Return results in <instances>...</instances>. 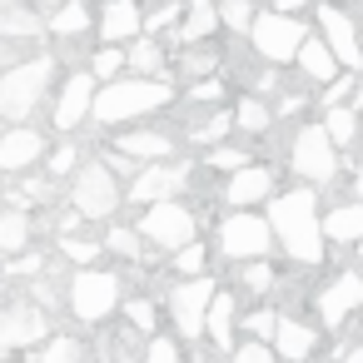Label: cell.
<instances>
[{
  "label": "cell",
  "mask_w": 363,
  "mask_h": 363,
  "mask_svg": "<svg viewBox=\"0 0 363 363\" xmlns=\"http://www.w3.org/2000/svg\"><path fill=\"white\" fill-rule=\"evenodd\" d=\"M303 6H313V0H274L279 16H294V11H303Z\"/></svg>",
  "instance_id": "cell-51"
},
{
  "label": "cell",
  "mask_w": 363,
  "mask_h": 363,
  "mask_svg": "<svg viewBox=\"0 0 363 363\" xmlns=\"http://www.w3.org/2000/svg\"><path fill=\"white\" fill-rule=\"evenodd\" d=\"M274 348H279V358H284V363H308V358H313V348H318V333H313L308 323H298V318L279 313Z\"/></svg>",
  "instance_id": "cell-17"
},
{
  "label": "cell",
  "mask_w": 363,
  "mask_h": 363,
  "mask_svg": "<svg viewBox=\"0 0 363 363\" xmlns=\"http://www.w3.org/2000/svg\"><path fill=\"white\" fill-rule=\"evenodd\" d=\"M358 40H363V26H358Z\"/></svg>",
  "instance_id": "cell-56"
},
{
  "label": "cell",
  "mask_w": 363,
  "mask_h": 363,
  "mask_svg": "<svg viewBox=\"0 0 363 363\" xmlns=\"http://www.w3.org/2000/svg\"><path fill=\"white\" fill-rule=\"evenodd\" d=\"M40 30H45V21H40V11L35 6H0V40H16V45H30V40H40Z\"/></svg>",
  "instance_id": "cell-20"
},
{
  "label": "cell",
  "mask_w": 363,
  "mask_h": 363,
  "mask_svg": "<svg viewBox=\"0 0 363 363\" xmlns=\"http://www.w3.org/2000/svg\"><path fill=\"white\" fill-rule=\"evenodd\" d=\"M214 65H219L214 50H189L184 65H179V75H189V80H194V75H214Z\"/></svg>",
  "instance_id": "cell-38"
},
{
  "label": "cell",
  "mask_w": 363,
  "mask_h": 363,
  "mask_svg": "<svg viewBox=\"0 0 363 363\" xmlns=\"http://www.w3.org/2000/svg\"><path fill=\"white\" fill-rule=\"evenodd\" d=\"M35 363H85V348H80L75 338H50Z\"/></svg>",
  "instance_id": "cell-34"
},
{
  "label": "cell",
  "mask_w": 363,
  "mask_h": 363,
  "mask_svg": "<svg viewBox=\"0 0 363 363\" xmlns=\"http://www.w3.org/2000/svg\"><path fill=\"white\" fill-rule=\"evenodd\" d=\"M75 155H80V150H75V145H60V150H55V155H50V174H65V169H70V164H75Z\"/></svg>",
  "instance_id": "cell-49"
},
{
  "label": "cell",
  "mask_w": 363,
  "mask_h": 363,
  "mask_svg": "<svg viewBox=\"0 0 363 363\" xmlns=\"http://www.w3.org/2000/svg\"><path fill=\"white\" fill-rule=\"evenodd\" d=\"M269 120H274V110H269L264 100H254V95H244V100L234 105V125H239V130H249V135L269 130Z\"/></svg>",
  "instance_id": "cell-28"
},
{
  "label": "cell",
  "mask_w": 363,
  "mask_h": 363,
  "mask_svg": "<svg viewBox=\"0 0 363 363\" xmlns=\"http://www.w3.org/2000/svg\"><path fill=\"white\" fill-rule=\"evenodd\" d=\"M140 30H145V16H140L135 0H110V6H105V16H100V35H105V45L135 40Z\"/></svg>",
  "instance_id": "cell-19"
},
{
  "label": "cell",
  "mask_w": 363,
  "mask_h": 363,
  "mask_svg": "<svg viewBox=\"0 0 363 363\" xmlns=\"http://www.w3.org/2000/svg\"><path fill=\"white\" fill-rule=\"evenodd\" d=\"M219 26H224V21H219V6H214V0H184V21H179V40H184V45L209 40Z\"/></svg>",
  "instance_id": "cell-21"
},
{
  "label": "cell",
  "mask_w": 363,
  "mask_h": 363,
  "mask_svg": "<svg viewBox=\"0 0 363 363\" xmlns=\"http://www.w3.org/2000/svg\"><path fill=\"white\" fill-rule=\"evenodd\" d=\"M328 135H333V145H353V135H358V110L353 105H338V110H328Z\"/></svg>",
  "instance_id": "cell-29"
},
{
  "label": "cell",
  "mask_w": 363,
  "mask_h": 363,
  "mask_svg": "<svg viewBox=\"0 0 363 363\" xmlns=\"http://www.w3.org/2000/svg\"><path fill=\"white\" fill-rule=\"evenodd\" d=\"M115 150H125V155L140 160V164H169L174 140H169V135H155V130H135V135H125Z\"/></svg>",
  "instance_id": "cell-22"
},
{
  "label": "cell",
  "mask_w": 363,
  "mask_h": 363,
  "mask_svg": "<svg viewBox=\"0 0 363 363\" xmlns=\"http://www.w3.org/2000/svg\"><path fill=\"white\" fill-rule=\"evenodd\" d=\"M209 169L239 174V169H249V150H239V145H214V150H209Z\"/></svg>",
  "instance_id": "cell-32"
},
{
  "label": "cell",
  "mask_w": 363,
  "mask_h": 363,
  "mask_svg": "<svg viewBox=\"0 0 363 363\" xmlns=\"http://www.w3.org/2000/svg\"><path fill=\"white\" fill-rule=\"evenodd\" d=\"M105 249H115V254H125V259H140V254H145V234H140V229H110V234H105Z\"/></svg>",
  "instance_id": "cell-33"
},
{
  "label": "cell",
  "mask_w": 363,
  "mask_h": 363,
  "mask_svg": "<svg viewBox=\"0 0 363 363\" xmlns=\"http://www.w3.org/2000/svg\"><path fill=\"white\" fill-rule=\"evenodd\" d=\"M40 155H45L40 130H11L6 140H0V174H16V169L35 164Z\"/></svg>",
  "instance_id": "cell-18"
},
{
  "label": "cell",
  "mask_w": 363,
  "mask_h": 363,
  "mask_svg": "<svg viewBox=\"0 0 363 363\" xmlns=\"http://www.w3.org/2000/svg\"><path fill=\"white\" fill-rule=\"evenodd\" d=\"M50 75H55V60H50V55H35V60H26V65H16V70L0 75V120H26V115H35V105H40Z\"/></svg>",
  "instance_id": "cell-3"
},
{
  "label": "cell",
  "mask_w": 363,
  "mask_h": 363,
  "mask_svg": "<svg viewBox=\"0 0 363 363\" xmlns=\"http://www.w3.org/2000/svg\"><path fill=\"white\" fill-rule=\"evenodd\" d=\"M353 80H363V75H338V80L323 90V105H328V110H338V105H343V95L353 90Z\"/></svg>",
  "instance_id": "cell-42"
},
{
  "label": "cell",
  "mask_w": 363,
  "mask_h": 363,
  "mask_svg": "<svg viewBox=\"0 0 363 363\" xmlns=\"http://www.w3.org/2000/svg\"><path fill=\"white\" fill-rule=\"evenodd\" d=\"M343 363H363V343H348L343 348Z\"/></svg>",
  "instance_id": "cell-52"
},
{
  "label": "cell",
  "mask_w": 363,
  "mask_h": 363,
  "mask_svg": "<svg viewBox=\"0 0 363 363\" xmlns=\"http://www.w3.org/2000/svg\"><path fill=\"white\" fill-rule=\"evenodd\" d=\"M204 259H209V254H204V244H189V249H179V254H174V264H179V274H194V279H199V269H204Z\"/></svg>",
  "instance_id": "cell-41"
},
{
  "label": "cell",
  "mask_w": 363,
  "mask_h": 363,
  "mask_svg": "<svg viewBox=\"0 0 363 363\" xmlns=\"http://www.w3.org/2000/svg\"><path fill=\"white\" fill-rule=\"evenodd\" d=\"M318 30H323L328 50L338 55V65H348L353 75H363V40H358L353 16H343L338 6H318Z\"/></svg>",
  "instance_id": "cell-11"
},
{
  "label": "cell",
  "mask_w": 363,
  "mask_h": 363,
  "mask_svg": "<svg viewBox=\"0 0 363 363\" xmlns=\"http://www.w3.org/2000/svg\"><path fill=\"white\" fill-rule=\"evenodd\" d=\"M169 100H174V90L164 80H115L95 95V120L100 125H125V120L164 110Z\"/></svg>",
  "instance_id": "cell-2"
},
{
  "label": "cell",
  "mask_w": 363,
  "mask_h": 363,
  "mask_svg": "<svg viewBox=\"0 0 363 363\" xmlns=\"http://www.w3.org/2000/svg\"><path fill=\"white\" fill-rule=\"evenodd\" d=\"M95 75H70L65 80V90H60V100H55V125L60 130H75L85 115H95Z\"/></svg>",
  "instance_id": "cell-15"
},
{
  "label": "cell",
  "mask_w": 363,
  "mask_h": 363,
  "mask_svg": "<svg viewBox=\"0 0 363 363\" xmlns=\"http://www.w3.org/2000/svg\"><path fill=\"white\" fill-rule=\"evenodd\" d=\"M125 313H130V323H135L140 333H155V303H150V298H130Z\"/></svg>",
  "instance_id": "cell-39"
},
{
  "label": "cell",
  "mask_w": 363,
  "mask_h": 363,
  "mask_svg": "<svg viewBox=\"0 0 363 363\" xmlns=\"http://www.w3.org/2000/svg\"><path fill=\"white\" fill-rule=\"evenodd\" d=\"M50 30H55L60 40H75V35H85V30H90V6H85V0H65V6L50 16Z\"/></svg>",
  "instance_id": "cell-26"
},
{
  "label": "cell",
  "mask_w": 363,
  "mask_h": 363,
  "mask_svg": "<svg viewBox=\"0 0 363 363\" xmlns=\"http://www.w3.org/2000/svg\"><path fill=\"white\" fill-rule=\"evenodd\" d=\"M234 125V115H214V120H204V125H194V140H219L224 130Z\"/></svg>",
  "instance_id": "cell-45"
},
{
  "label": "cell",
  "mask_w": 363,
  "mask_h": 363,
  "mask_svg": "<svg viewBox=\"0 0 363 363\" xmlns=\"http://www.w3.org/2000/svg\"><path fill=\"white\" fill-rule=\"evenodd\" d=\"M60 249H65V259H70V264H85V269H90V264H95V254H100V244L75 239V234H65V239H60Z\"/></svg>",
  "instance_id": "cell-37"
},
{
  "label": "cell",
  "mask_w": 363,
  "mask_h": 363,
  "mask_svg": "<svg viewBox=\"0 0 363 363\" xmlns=\"http://www.w3.org/2000/svg\"><path fill=\"white\" fill-rule=\"evenodd\" d=\"M120 363H130V358H120Z\"/></svg>",
  "instance_id": "cell-58"
},
{
  "label": "cell",
  "mask_w": 363,
  "mask_h": 363,
  "mask_svg": "<svg viewBox=\"0 0 363 363\" xmlns=\"http://www.w3.org/2000/svg\"><path fill=\"white\" fill-rule=\"evenodd\" d=\"M125 65H130V55H125L120 45H105V50H100V55L90 60V75H95V80H110V85H115V75H120Z\"/></svg>",
  "instance_id": "cell-31"
},
{
  "label": "cell",
  "mask_w": 363,
  "mask_h": 363,
  "mask_svg": "<svg viewBox=\"0 0 363 363\" xmlns=\"http://www.w3.org/2000/svg\"><path fill=\"white\" fill-rule=\"evenodd\" d=\"M338 145H333V135H328V125H303L298 135H294V169L303 174V179H313V184H328L333 174H338V155H333Z\"/></svg>",
  "instance_id": "cell-8"
},
{
  "label": "cell",
  "mask_w": 363,
  "mask_h": 363,
  "mask_svg": "<svg viewBox=\"0 0 363 363\" xmlns=\"http://www.w3.org/2000/svg\"><path fill=\"white\" fill-rule=\"evenodd\" d=\"M174 16H179V6H160V11H150V16H145V30L155 35V30H164Z\"/></svg>",
  "instance_id": "cell-47"
},
{
  "label": "cell",
  "mask_w": 363,
  "mask_h": 363,
  "mask_svg": "<svg viewBox=\"0 0 363 363\" xmlns=\"http://www.w3.org/2000/svg\"><path fill=\"white\" fill-rule=\"evenodd\" d=\"M140 234H145L155 249H174V254H179V249H189V244H199V239H194V234H199V229H194V214H189L184 204H174V199H169V204L145 209Z\"/></svg>",
  "instance_id": "cell-9"
},
{
  "label": "cell",
  "mask_w": 363,
  "mask_h": 363,
  "mask_svg": "<svg viewBox=\"0 0 363 363\" xmlns=\"http://www.w3.org/2000/svg\"><path fill=\"white\" fill-rule=\"evenodd\" d=\"M194 100H219V80H199L194 85Z\"/></svg>",
  "instance_id": "cell-50"
},
{
  "label": "cell",
  "mask_w": 363,
  "mask_h": 363,
  "mask_svg": "<svg viewBox=\"0 0 363 363\" xmlns=\"http://www.w3.org/2000/svg\"><path fill=\"white\" fill-rule=\"evenodd\" d=\"M269 194H274V169H264V164H249V169L229 174V184H224V204H234V209H254Z\"/></svg>",
  "instance_id": "cell-16"
},
{
  "label": "cell",
  "mask_w": 363,
  "mask_h": 363,
  "mask_svg": "<svg viewBox=\"0 0 363 363\" xmlns=\"http://www.w3.org/2000/svg\"><path fill=\"white\" fill-rule=\"evenodd\" d=\"M358 254H363V244H358Z\"/></svg>",
  "instance_id": "cell-57"
},
{
  "label": "cell",
  "mask_w": 363,
  "mask_h": 363,
  "mask_svg": "<svg viewBox=\"0 0 363 363\" xmlns=\"http://www.w3.org/2000/svg\"><path fill=\"white\" fill-rule=\"evenodd\" d=\"M358 303H363V274H353V269H348V274H338V279L318 294V313H323V323H328V328H338Z\"/></svg>",
  "instance_id": "cell-14"
},
{
  "label": "cell",
  "mask_w": 363,
  "mask_h": 363,
  "mask_svg": "<svg viewBox=\"0 0 363 363\" xmlns=\"http://www.w3.org/2000/svg\"><path fill=\"white\" fill-rule=\"evenodd\" d=\"M323 239H333V244H363V204H338L323 219Z\"/></svg>",
  "instance_id": "cell-24"
},
{
  "label": "cell",
  "mask_w": 363,
  "mask_h": 363,
  "mask_svg": "<svg viewBox=\"0 0 363 363\" xmlns=\"http://www.w3.org/2000/svg\"><path fill=\"white\" fill-rule=\"evenodd\" d=\"M30 6H35V11H60L65 0H30Z\"/></svg>",
  "instance_id": "cell-53"
},
{
  "label": "cell",
  "mask_w": 363,
  "mask_h": 363,
  "mask_svg": "<svg viewBox=\"0 0 363 363\" xmlns=\"http://www.w3.org/2000/svg\"><path fill=\"white\" fill-rule=\"evenodd\" d=\"M130 65H135L140 75H155V70L164 65V50H160L155 40H135V50H130Z\"/></svg>",
  "instance_id": "cell-35"
},
{
  "label": "cell",
  "mask_w": 363,
  "mask_h": 363,
  "mask_svg": "<svg viewBox=\"0 0 363 363\" xmlns=\"http://www.w3.org/2000/svg\"><path fill=\"white\" fill-rule=\"evenodd\" d=\"M209 338H214L224 353H234V294H224V289H219V298H214V308H209Z\"/></svg>",
  "instance_id": "cell-25"
},
{
  "label": "cell",
  "mask_w": 363,
  "mask_h": 363,
  "mask_svg": "<svg viewBox=\"0 0 363 363\" xmlns=\"http://www.w3.org/2000/svg\"><path fill=\"white\" fill-rule=\"evenodd\" d=\"M184 179H189V169H184V164H145L125 199H135V204L155 209V204H169V199L184 189Z\"/></svg>",
  "instance_id": "cell-12"
},
{
  "label": "cell",
  "mask_w": 363,
  "mask_h": 363,
  "mask_svg": "<svg viewBox=\"0 0 363 363\" xmlns=\"http://www.w3.org/2000/svg\"><path fill=\"white\" fill-rule=\"evenodd\" d=\"M145 363H179V348H174L169 338H155V343L145 348Z\"/></svg>",
  "instance_id": "cell-44"
},
{
  "label": "cell",
  "mask_w": 363,
  "mask_h": 363,
  "mask_svg": "<svg viewBox=\"0 0 363 363\" xmlns=\"http://www.w3.org/2000/svg\"><path fill=\"white\" fill-rule=\"evenodd\" d=\"M269 244H274V224L259 214H229L219 224V249L229 259H264Z\"/></svg>",
  "instance_id": "cell-10"
},
{
  "label": "cell",
  "mask_w": 363,
  "mask_h": 363,
  "mask_svg": "<svg viewBox=\"0 0 363 363\" xmlns=\"http://www.w3.org/2000/svg\"><path fill=\"white\" fill-rule=\"evenodd\" d=\"M269 224L279 234V244L289 249V259L298 264H318L323 259V219H318V194L313 189H289L269 204Z\"/></svg>",
  "instance_id": "cell-1"
},
{
  "label": "cell",
  "mask_w": 363,
  "mask_h": 363,
  "mask_svg": "<svg viewBox=\"0 0 363 363\" xmlns=\"http://www.w3.org/2000/svg\"><path fill=\"white\" fill-rule=\"evenodd\" d=\"M45 338V313L35 303H11L0 308V348H30Z\"/></svg>",
  "instance_id": "cell-13"
},
{
  "label": "cell",
  "mask_w": 363,
  "mask_h": 363,
  "mask_svg": "<svg viewBox=\"0 0 363 363\" xmlns=\"http://www.w3.org/2000/svg\"><path fill=\"white\" fill-rule=\"evenodd\" d=\"M249 40H254V50L269 60V65H284V60H298V50H303V40H308V30L294 21V16H279V11H259V21H254V30H249Z\"/></svg>",
  "instance_id": "cell-4"
},
{
  "label": "cell",
  "mask_w": 363,
  "mask_h": 363,
  "mask_svg": "<svg viewBox=\"0 0 363 363\" xmlns=\"http://www.w3.org/2000/svg\"><path fill=\"white\" fill-rule=\"evenodd\" d=\"M105 164H110V174H135V169H140V160H130L125 150H110ZM135 179H140V174H135Z\"/></svg>",
  "instance_id": "cell-46"
},
{
  "label": "cell",
  "mask_w": 363,
  "mask_h": 363,
  "mask_svg": "<svg viewBox=\"0 0 363 363\" xmlns=\"http://www.w3.org/2000/svg\"><path fill=\"white\" fill-rule=\"evenodd\" d=\"M219 21H224V26H229L234 35H249L259 16L249 11V0H219Z\"/></svg>",
  "instance_id": "cell-30"
},
{
  "label": "cell",
  "mask_w": 363,
  "mask_h": 363,
  "mask_svg": "<svg viewBox=\"0 0 363 363\" xmlns=\"http://www.w3.org/2000/svg\"><path fill=\"white\" fill-rule=\"evenodd\" d=\"M214 298H219V284L214 279H184V284H174V294H169V313H174V328L184 333V338H199V333H209V308H214Z\"/></svg>",
  "instance_id": "cell-7"
},
{
  "label": "cell",
  "mask_w": 363,
  "mask_h": 363,
  "mask_svg": "<svg viewBox=\"0 0 363 363\" xmlns=\"http://www.w3.org/2000/svg\"><path fill=\"white\" fill-rule=\"evenodd\" d=\"M358 110H363V80H358Z\"/></svg>",
  "instance_id": "cell-54"
},
{
  "label": "cell",
  "mask_w": 363,
  "mask_h": 363,
  "mask_svg": "<svg viewBox=\"0 0 363 363\" xmlns=\"http://www.w3.org/2000/svg\"><path fill=\"white\" fill-rule=\"evenodd\" d=\"M11 274H16V279H40V274H45V259H40V254H21V259L11 264Z\"/></svg>",
  "instance_id": "cell-43"
},
{
  "label": "cell",
  "mask_w": 363,
  "mask_h": 363,
  "mask_svg": "<svg viewBox=\"0 0 363 363\" xmlns=\"http://www.w3.org/2000/svg\"><path fill=\"white\" fill-rule=\"evenodd\" d=\"M120 199H125V194H120V184H115V174H110L105 160H95V164H85V169L75 174L70 204H75L80 219H110Z\"/></svg>",
  "instance_id": "cell-6"
},
{
  "label": "cell",
  "mask_w": 363,
  "mask_h": 363,
  "mask_svg": "<svg viewBox=\"0 0 363 363\" xmlns=\"http://www.w3.org/2000/svg\"><path fill=\"white\" fill-rule=\"evenodd\" d=\"M229 363H279V348H269L264 338H249L229 353Z\"/></svg>",
  "instance_id": "cell-36"
},
{
  "label": "cell",
  "mask_w": 363,
  "mask_h": 363,
  "mask_svg": "<svg viewBox=\"0 0 363 363\" xmlns=\"http://www.w3.org/2000/svg\"><path fill=\"white\" fill-rule=\"evenodd\" d=\"M26 239H30V219H26L21 209L0 214V254H16V249H26Z\"/></svg>",
  "instance_id": "cell-27"
},
{
  "label": "cell",
  "mask_w": 363,
  "mask_h": 363,
  "mask_svg": "<svg viewBox=\"0 0 363 363\" xmlns=\"http://www.w3.org/2000/svg\"><path fill=\"white\" fill-rule=\"evenodd\" d=\"M244 323H249V333H254V338H274V333H279V318H274V308H254Z\"/></svg>",
  "instance_id": "cell-40"
},
{
  "label": "cell",
  "mask_w": 363,
  "mask_h": 363,
  "mask_svg": "<svg viewBox=\"0 0 363 363\" xmlns=\"http://www.w3.org/2000/svg\"><path fill=\"white\" fill-rule=\"evenodd\" d=\"M0 6H16V0H0Z\"/></svg>",
  "instance_id": "cell-55"
},
{
  "label": "cell",
  "mask_w": 363,
  "mask_h": 363,
  "mask_svg": "<svg viewBox=\"0 0 363 363\" xmlns=\"http://www.w3.org/2000/svg\"><path fill=\"white\" fill-rule=\"evenodd\" d=\"M115 303H120V279H115V274H105V269H80V274H70V313H75V318L100 323V318L115 313Z\"/></svg>",
  "instance_id": "cell-5"
},
{
  "label": "cell",
  "mask_w": 363,
  "mask_h": 363,
  "mask_svg": "<svg viewBox=\"0 0 363 363\" xmlns=\"http://www.w3.org/2000/svg\"><path fill=\"white\" fill-rule=\"evenodd\" d=\"M244 284H249V289H269V284H274V269H269V264H249V269H244Z\"/></svg>",
  "instance_id": "cell-48"
},
{
  "label": "cell",
  "mask_w": 363,
  "mask_h": 363,
  "mask_svg": "<svg viewBox=\"0 0 363 363\" xmlns=\"http://www.w3.org/2000/svg\"><path fill=\"white\" fill-rule=\"evenodd\" d=\"M298 65H303V75H308L313 85H328V80L338 75V55L328 50V40H323V35H308V40H303Z\"/></svg>",
  "instance_id": "cell-23"
}]
</instances>
